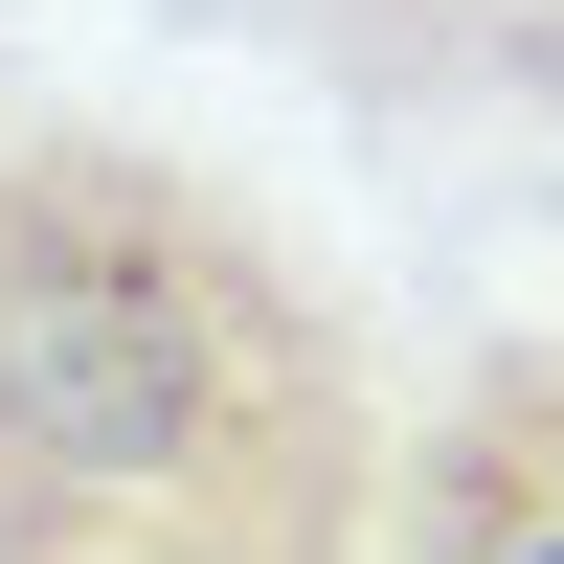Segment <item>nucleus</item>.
I'll use <instances>...</instances> for the list:
<instances>
[{"instance_id":"1","label":"nucleus","mask_w":564,"mask_h":564,"mask_svg":"<svg viewBox=\"0 0 564 564\" xmlns=\"http://www.w3.org/2000/svg\"><path fill=\"white\" fill-rule=\"evenodd\" d=\"M406 406L226 159L0 113V564H384Z\"/></svg>"},{"instance_id":"2","label":"nucleus","mask_w":564,"mask_h":564,"mask_svg":"<svg viewBox=\"0 0 564 564\" xmlns=\"http://www.w3.org/2000/svg\"><path fill=\"white\" fill-rule=\"evenodd\" d=\"M475 564H564V542H475Z\"/></svg>"}]
</instances>
